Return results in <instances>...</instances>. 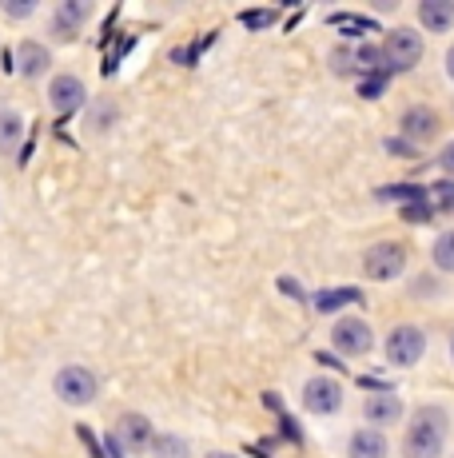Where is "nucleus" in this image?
Returning a JSON list of instances; mask_svg holds the SVG:
<instances>
[{
  "label": "nucleus",
  "instance_id": "nucleus-18",
  "mask_svg": "<svg viewBox=\"0 0 454 458\" xmlns=\"http://www.w3.org/2000/svg\"><path fill=\"white\" fill-rule=\"evenodd\" d=\"M431 263H434V271H439V276H454V227H447V232L434 235Z\"/></svg>",
  "mask_w": 454,
  "mask_h": 458
},
{
  "label": "nucleus",
  "instance_id": "nucleus-20",
  "mask_svg": "<svg viewBox=\"0 0 454 458\" xmlns=\"http://www.w3.org/2000/svg\"><path fill=\"white\" fill-rule=\"evenodd\" d=\"M40 13V0H0V16L13 24H24Z\"/></svg>",
  "mask_w": 454,
  "mask_h": 458
},
{
  "label": "nucleus",
  "instance_id": "nucleus-28",
  "mask_svg": "<svg viewBox=\"0 0 454 458\" xmlns=\"http://www.w3.org/2000/svg\"><path fill=\"white\" fill-rule=\"evenodd\" d=\"M204 458H240V454H231V451H207Z\"/></svg>",
  "mask_w": 454,
  "mask_h": 458
},
{
  "label": "nucleus",
  "instance_id": "nucleus-27",
  "mask_svg": "<svg viewBox=\"0 0 454 458\" xmlns=\"http://www.w3.org/2000/svg\"><path fill=\"white\" fill-rule=\"evenodd\" d=\"M442 72H447V81L454 84V44L447 48V56H442Z\"/></svg>",
  "mask_w": 454,
  "mask_h": 458
},
{
  "label": "nucleus",
  "instance_id": "nucleus-14",
  "mask_svg": "<svg viewBox=\"0 0 454 458\" xmlns=\"http://www.w3.org/2000/svg\"><path fill=\"white\" fill-rule=\"evenodd\" d=\"M347 458H391V438H387V430L355 427L351 435H347Z\"/></svg>",
  "mask_w": 454,
  "mask_h": 458
},
{
  "label": "nucleus",
  "instance_id": "nucleus-4",
  "mask_svg": "<svg viewBox=\"0 0 454 458\" xmlns=\"http://www.w3.org/2000/svg\"><path fill=\"white\" fill-rule=\"evenodd\" d=\"M410 263V248L399 240H379L363 251V276L374 279V284H395V279L407 276Z\"/></svg>",
  "mask_w": 454,
  "mask_h": 458
},
{
  "label": "nucleus",
  "instance_id": "nucleus-9",
  "mask_svg": "<svg viewBox=\"0 0 454 458\" xmlns=\"http://www.w3.org/2000/svg\"><path fill=\"white\" fill-rule=\"evenodd\" d=\"M439 131H442V116L431 104H407V108L399 112V136H403L407 144H415V148L434 144Z\"/></svg>",
  "mask_w": 454,
  "mask_h": 458
},
{
  "label": "nucleus",
  "instance_id": "nucleus-12",
  "mask_svg": "<svg viewBox=\"0 0 454 458\" xmlns=\"http://www.w3.org/2000/svg\"><path fill=\"white\" fill-rule=\"evenodd\" d=\"M16 76H21L24 84H37V81H52V48L45 40H32L24 37L16 44Z\"/></svg>",
  "mask_w": 454,
  "mask_h": 458
},
{
  "label": "nucleus",
  "instance_id": "nucleus-5",
  "mask_svg": "<svg viewBox=\"0 0 454 458\" xmlns=\"http://www.w3.org/2000/svg\"><path fill=\"white\" fill-rule=\"evenodd\" d=\"M423 355H426V331L418 327V323H395V327L387 331V339H383V359H387L391 367H399V371L418 367Z\"/></svg>",
  "mask_w": 454,
  "mask_h": 458
},
{
  "label": "nucleus",
  "instance_id": "nucleus-17",
  "mask_svg": "<svg viewBox=\"0 0 454 458\" xmlns=\"http://www.w3.org/2000/svg\"><path fill=\"white\" fill-rule=\"evenodd\" d=\"M147 458H196V454H191V443L183 435H176V430H160Z\"/></svg>",
  "mask_w": 454,
  "mask_h": 458
},
{
  "label": "nucleus",
  "instance_id": "nucleus-26",
  "mask_svg": "<svg viewBox=\"0 0 454 458\" xmlns=\"http://www.w3.org/2000/svg\"><path fill=\"white\" fill-rule=\"evenodd\" d=\"M434 164H439V172L447 175V180H454V140H447V144L439 148V156H434Z\"/></svg>",
  "mask_w": 454,
  "mask_h": 458
},
{
  "label": "nucleus",
  "instance_id": "nucleus-7",
  "mask_svg": "<svg viewBox=\"0 0 454 458\" xmlns=\"http://www.w3.org/2000/svg\"><path fill=\"white\" fill-rule=\"evenodd\" d=\"M343 383L339 378H331V375H311L307 383H303V391H299V403H303V411L307 415H315V419H331V415H339L343 411Z\"/></svg>",
  "mask_w": 454,
  "mask_h": 458
},
{
  "label": "nucleus",
  "instance_id": "nucleus-29",
  "mask_svg": "<svg viewBox=\"0 0 454 458\" xmlns=\"http://www.w3.org/2000/svg\"><path fill=\"white\" fill-rule=\"evenodd\" d=\"M447 351H450V363H454V331H450V339H447Z\"/></svg>",
  "mask_w": 454,
  "mask_h": 458
},
{
  "label": "nucleus",
  "instance_id": "nucleus-6",
  "mask_svg": "<svg viewBox=\"0 0 454 458\" xmlns=\"http://www.w3.org/2000/svg\"><path fill=\"white\" fill-rule=\"evenodd\" d=\"M331 347L343 359H366L374 351V331L363 315H335L331 323Z\"/></svg>",
  "mask_w": 454,
  "mask_h": 458
},
{
  "label": "nucleus",
  "instance_id": "nucleus-1",
  "mask_svg": "<svg viewBox=\"0 0 454 458\" xmlns=\"http://www.w3.org/2000/svg\"><path fill=\"white\" fill-rule=\"evenodd\" d=\"M450 438V411L439 403H423L407 422L403 454L407 458H442Z\"/></svg>",
  "mask_w": 454,
  "mask_h": 458
},
{
  "label": "nucleus",
  "instance_id": "nucleus-15",
  "mask_svg": "<svg viewBox=\"0 0 454 458\" xmlns=\"http://www.w3.org/2000/svg\"><path fill=\"white\" fill-rule=\"evenodd\" d=\"M415 16L423 24V32H434V37L454 32V0H418Z\"/></svg>",
  "mask_w": 454,
  "mask_h": 458
},
{
  "label": "nucleus",
  "instance_id": "nucleus-8",
  "mask_svg": "<svg viewBox=\"0 0 454 458\" xmlns=\"http://www.w3.org/2000/svg\"><path fill=\"white\" fill-rule=\"evenodd\" d=\"M88 21H92L88 0H60V4L48 13V37L56 44H76L80 32L88 29Z\"/></svg>",
  "mask_w": 454,
  "mask_h": 458
},
{
  "label": "nucleus",
  "instance_id": "nucleus-19",
  "mask_svg": "<svg viewBox=\"0 0 454 458\" xmlns=\"http://www.w3.org/2000/svg\"><path fill=\"white\" fill-rule=\"evenodd\" d=\"M347 303H363V292H359V287H339V292L315 295V307H319V311H335V307H347Z\"/></svg>",
  "mask_w": 454,
  "mask_h": 458
},
{
  "label": "nucleus",
  "instance_id": "nucleus-2",
  "mask_svg": "<svg viewBox=\"0 0 454 458\" xmlns=\"http://www.w3.org/2000/svg\"><path fill=\"white\" fill-rule=\"evenodd\" d=\"M383 64H387L391 76H403V72H415L418 64H423L426 56V40L423 32L407 29V24H399V29H387L383 32Z\"/></svg>",
  "mask_w": 454,
  "mask_h": 458
},
{
  "label": "nucleus",
  "instance_id": "nucleus-25",
  "mask_svg": "<svg viewBox=\"0 0 454 458\" xmlns=\"http://www.w3.org/2000/svg\"><path fill=\"white\" fill-rule=\"evenodd\" d=\"M331 24H343V29H355V37H363V32H374V24L366 21V16H331Z\"/></svg>",
  "mask_w": 454,
  "mask_h": 458
},
{
  "label": "nucleus",
  "instance_id": "nucleus-23",
  "mask_svg": "<svg viewBox=\"0 0 454 458\" xmlns=\"http://www.w3.org/2000/svg\"><path fill=\"white\" fill-rule=\"evenodd\" d=\"M407 295L410 299H442V284L434 276H415L407 287Z\"/></svg>",
  "mask_w": 454,
  "mask_h": 458
},
{
  "label": "nucleus",
  "instance_id": "nucleus-3",
  "mask_svg": "<svg viewBox=\"0 0 454 458\" xmlns=\"http://www.w3.org/2000/svg\"><path fill=\"white\" fill-rule=\"evenodd\" d=\"M52 394H56L64 407L80 411V407H92L100 399V375L84 363H68L52 375Z\"/></svg>",
  "mask_w": 454,
  "mask_h": 458
},
{
  "label": "nucleus",
  "instance_id": "nucleus-10",
  "mask_svg": "<svg viewBox=\"0 0 454 458\" xmlns=\"http://www.w3.org/2000/svg\"><path fill=\"white\" fill-rule=\"evenodd\" d=\"M45 104H48L52 116H72L76 108H84V104H88V88H84L80 76L56 72L48 81V88H45Z\"/></svg>",
  "mask_w": 454,
  "mask_h": 458
},
{
  "label": "nucleus",
  "instance_id": "nucleus-24",
  "mask_svg": "<svg viewBox=\"0 0 454 458\" xmlns=\"http://www.w3.org/2000/svg\"><path fill=\"white\" fill-rule=\"evenodd\" d=\"M387 76H391V72L363 76V81H359V96H363V100H379V96L387 92Z\"/></svg>",
  "mask_w": 454,
  "mask_h": 458
},
{
  "label": "nucleus",
  "instance_id": "nucleus-13",
  "mask_svg": "<svg viewBox=\"0 0 454 458\" xmlns=\"http://www.w3.org/2000/svg\"><path fill=\"white\" fill-rule=\"evenodd\" d=\"M363 427H374V430H387V427H399L407 415L403 399H399L395 391H374L363 399Z\"/></svg>",
  "mask_w": 454,
  "mask_h": 458
},
{
  "label": "nucleus",
  "instance_id": "nucleus-11",
  "mask_svg": "<svg viewBox=\"0 0 454 458\" xmlns=\"http://www.w3.org/2000/svg\"><path fill=\"white\" fill-rule=\"evenodd\" d=\"M156 435H160V430L152 427L147 415H139V411H124V415L116 419V427H112V438H116V446H124V454H147Z\"/></svg>",
  "mask_w": 454,
  "mask_h": 458
},
{
  "label": "nucleus",
  "instance_id": "nucleus-22",
  "mask_svg": "<svg viewBox=\"0 0 454 458\" xmlns=\"http://www.w3.org/2000/svg\"><path fill=\"white\" fill-rule=\"evenodd\" d=\"M431 204L439 216H454V180L442 175L439 183H431Z\"/></svg>",
  "mask_w": 454,
  "mask_h": 458
},
{
  "label": "nucleus",
  "instance_id": "nucleus-21",
  "mask_svg": "<svg viewBox=\"0 0 454 458\" xmlns=\"http://www.w3.org/2000/svg\"><path fill=\"white\" fill-rule=\"evenodd\" d=\"M275 21H279L275 8H243V13H240V24L248 32H264V29H272Z\"/></svg>",
  "mask_w": 454,
  "mask_h": 458
},
{
  "label": "nucleus",
  "instance_id": "nucleus-16",
  "mask_svg": "<svg viewBox=\"0 0 454 458\" xmlns=\"http://www.w3.org/2000/svg\"><path fill=\"white\" fill-rule=\"evenodd\" d=\"M24 140V116L16 108H0V156H16Z\"/></svg>",
  "mask_w": 454,
  "mask_h": 458
}]
</instances>
